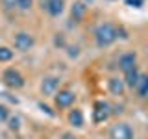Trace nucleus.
Segmentation results:
<instances>
[{"label": "nucleus", "instance_id": "f257e3e1", "mask_svg": "<svg viewBox=\"0 0 148 139\" xmlns=\"http://www.w3.org/2000/svg\"><path fill=\"white\" fill-rule=\"evenodd\" d=\"M117 37H119V28L115 24H111V22H104V24H100L95 30V39L100 48L113 45L117 41Z\"/></svg>", "mask_w": 148, "mask_h": 139}, {"label": "nucleus", "instance_id": "f03ea898", "mask_svg": "<svg viewBox=\"0 0 148 139\" xmlns=\"http://www.w3.org/2000/svg\"><path fill=\"white\" fill-rule=\"evenodd\" d=\"M2 80H4V83H6L8 87H13V89H18V87L24 85L22 74L18 71H15V69H8V71L2 74Z\"/></svg>", "mask_w": 148, "mask_h": 139}, {"label": "nucleus", "instance_id": "7ed1b4c3", "mask_svg": "<svg viewBox=\"0 0 148 139\" xmlns=\"http://www.w3.org/2000/svg\"><path fill=\"white\" fill-rule=\"evenodd\" d=\"M109 115H111V109L108 102L104 100L95 102V106H92V120L95 122H104V120H108Z\"/></svg>", "mask_w": 148, "mask_h": 139}, {"label": "nucleus", "instance_id": "20e7f679", "mask_svg": "<svg viewBox=\"0 0 148 139\" xmlns=\"http://www.w3.org/2000/svg\"><path fill=\"white\" fill-rule=\"evenodd\" d=\"M109 137L111 139H133V130L126 122H119L109 130Z\"/></svg>", "mask_w": 148, "mask_h": 139}, {"label": "nucleus", "instance_id": "39448f33", "mask_svg": "<svg viewBox=\"0 0 148 139\" xmlns=\"http://www.w3.org/2000/svg\"><path fill=\"white\" fill-rule=\"evenodd\" d=\"M41 8H43L50 17H58V15L63 13L65 2L63 0H41Z\"/></svg>", "mask_w": 148, "mask_h": 139}, {"label": "nucleus", "instance_id": "423d86ee", "mask_svg": "<svg viewBox=\"0 0 148 139\" xmlns=\"http://www.w3.org/2000/svg\"><path fill=\"white\" fill-rule=\"evenodd\" d=\"M13 43H15V48L21 50V52H26V50H30L32 46H34V37L30 34H26V32H21V34L15 35V39H13Z\"/></svg>", "mask_w": 148, "mask_h": 139}, {"label": "nucleus", "instance_id": "0eeeda50", "mask_svg": "<svg viewBox=\"0 0 148 139\" xmlns=\"http://www.w3.org/2000/svg\"><path fill=\"white\" fill-rule=\"evenodd\" d=\"M74 98H76V95H74L72 91L63 89L56 95V106H58V108H69V106L74 104Z\"/></svg>", "mask_w": 148, "mask_h": 139}, {"label": "nucleus", "instance_id": "6e6552de", "mask_svg": "<svg viewBox=\"0 0 148 139\" xmlns=\"http://www.w3.org/2000/svg\"><path fill=\"white\" fill-rule=\"evenodd\" d=\"M58 87H59V78H56V76H46L43 80V83H41L43 95H54L58 91Z\"/></svg>", "mask_w": 148, "mask_h": 139}, {"label": "nucleus", "instance_id": "1a4fd4ad", "mask_svg": "<svg viewBox=\"0 0 148 139\" xmlns=\"http://www.w3.org/2000/svg\"><path fill=\"white\" fill-rule=\"evenodd\" d=\"M135 61H137V56L133 54V52H128V54L120 56V59H119V67L122 69L124 72H126V71H130V69L135 67Z\"/></svg>", "mask_w": 148, "mask_h": 139}, {"label": "nucleus", "instance_id": "9d476101", "mask_svg": "<svg viewBox=\"0 0 148 139\" xmlns=\"http://www.w3.org/2000/svg\"><path fill=\"white\" fill-rule=\"evenodd\" d=\"M139 78H141V74H139V71H137L135 67L124 72V83H126L128 87H135L137 82H139Z\"/></svg>", "mask_w": 148, "mask_h": 139}, {"label": "nucleus", "instance_id": "9b49d317", "mask_svg": "<svg viewBox=\"0 0 148 139\" xmlns=\"http://www.w3.org/2000/svg\"><path fill=\"white\" fill-rule=\"evenodd\" d=\"M109 91H111V95H115V96H120V95H124V83L122 80H119V78H111L109 80Z\"/></svg>", "mask_w": 148, "mask_h": 139}, {"label": "nucleus", "instance_id": "f8f14e48", "mask_svg": "<svg viewBox=\"0 0 148 139\" xmlns=\"http://www.w3.org/2000/svg\"><path fill=\"white\" fill-rule=\"evenodd\" d=\"M135 89H137V95L141 96V98H148V74H143V76L139 78Z\"/></svg>", "mask_w": 148, "mask_h": 139}, {"label": "nucleus", "instance_id": "ddd939ff", "mask_svg": "<svg viewBox=\"0 0 148 139\" xmlns=\"http://www.w3.org/2000/svg\"><path fill=\"white\" fill-rule=\"evenodd\" d=\"M69 122H71L74 128H82L83 126V113L80 109H72L71 113H69Z\"/></svg>", "mask_w": 148, "mask_h": 139}, {"label": "nucleus", "instance_id": "4468645a", "mask_svg": "<svg viewBox=\"0 0 148 139\" xmlns=\"http://www.w3.org/2000/svg\"><path fill=\"white\" fill-rule=\"evenodd\" d=\"M83 15H85V4H83V2H74V6H72V19H74V21H80Z\"/></svg>", "mask_w": 148, "mask_h": 139}, {"label": "nucleus", "instance_id": "2eb2a0df", "mask_svg": "<svg viewBox=\"0 0 148 139\" xmlns=\"http://www.w3.org/2000/svg\"><path fill=\"white\" fill-rule=\"evenodd\" d=\"M13 58V52L6 46H0V63L2 61H9V59Z\"/></svg>", "mask_w": 148, "mask_h": 139}, {"label": "nucleus", "instance_id": "dca6fc26", "mask_svg": "<svg viewBox=\"0 0 148 139\" xmlns=\"http://www.w3.org/2000/svg\"><path fill=\"white\" fill-rule=\"evenodd\" d=\"M32 2H34V0H17V8L22 9V11H28V9L32 8Z\"/></svg>", "mask_w": 148, "mask_h": 139}, {"label": "nucleus", "instance_id": "f3484780", "mask_svg": "<svg viewBox=\"0 0 148 139\" xmlns=\"http://www.w3.org/2000/svg\"><path fill=\"white\" fill-rule=\"evenodd\" d=\"M126 4H128V6H132V8H141L143 6V0H126Z\"/></svg>", "mask_w": 148, "mask_h": 139}, {"label": "nucleus", "instance_id": "a211bd4d", "mask_svg": "<svg viewBox=\"0 0 148 139\" xmlns=\"http://www.w3.org/2000/svg\"><path fill=\"white\" fill-rule=\"evenodd\" d=\"M0 120H8V108L0 106Z\"/></svg>", "mask_w": 148, "mask_h": 139}, {"label": "nucleus", "instance_id": "6ab92c4d", "mask_svg": "<svg viewBox=\"0 0 148 139\" xmlns=\"http://www.w3.org/2000/svg\"><path fill=\"white\" fill-rule=\"evenodd\" d=\"M9 128H11V130H17V128H18V119H17V117L9 119Z\"/></svg>", "mask_w": 148, "mask_h": 139}, {"label": "nucleus", "instance_id": "aec40b11", "mask_svg": "<svg viewBox=\"0 0 148 139\" xmlns=\"http://www.w3.org/2000/svg\"><path fill=\"white\" fill-rule=\"evenodd\" d=\"M4 4L8 8H17V0H4Z\"/></svg>", "mask_w": 148, "mask_h": 139}, {"label": "nucleus", "instance_id": "412c9836", "mask_svg": "<svg viewBox=\"0 0 148 139\" xmlns=\"http://www.w3.org/2000/svg\"><path fill=\"white\" fill-rule=\"evenodd\" d=\"M61 139H76V137H74L72 133H63V136H61Z\"/></svg>", "mask_w": 148, "mask_h": 139}, {"label": "nucleus", "instance_id": "4be33fe9", "mask_svg": "<svg viewBox=\"0 0 148 139\" xmlns=\"http://www.w3.org/2000/svg\"><path fill=\"white\" fill-rule=\"evenodd\" d=\"M87 2H91V0H87Z\"/></svg>", "mask_w": 148, "mask_h": 139}]
</instances>
